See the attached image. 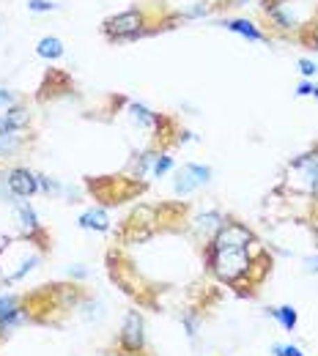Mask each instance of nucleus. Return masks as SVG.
<instances>
[{
  "instance_id": "28",
  "label": "nucleus",
  "mask_w": 318,
  "mask_h": 356,
  "mask_svg": "<svg viewBox=\"0 0 318 356\" xmlns=\"http://www.w3.org/2000/svg\"><path fill=\"white\" fill-rule=\"evenodd\" d=\"M283 356H305V354H302V348H296V346L288 343V346H283Z\"/></svg>"
},
{
  "instance_id": "14",
  "label": "nucleus",
  "mask_w": 318,
  "mask_h": 356,
  "mask_svg": "<svg viewBox=\"0 0 318 356\" xmlns=\"http://www.w3.org/2000/svg\"><path fill=\"white\" fill-rule=\"evenodd\" d=\"M264 11H267V17L272 19L280 31H291V28L296 25V22H294V17H288V14L283 11V6H280V3H264Z\"/></svg>"
},
{
  "instance_id": "12",
  "label": "nucleus",
  "mask_w": 318,
  "mask_h": 356,
  "mask_svg": "<svg viewBox=\"0 0 318 356\" xmlns=\"http://www.w3.org/2000/svg\"><path fill=\"white\" fill-rule=\"evenodd\" d=\"M267 315H272L274 321L285 329V332H294L296 329V323H299V312L294 310L291 305H283V307H269Z\"/></svg>"
},
{
  "instance_id": "6",
  "label": "nucleus",
  "mask_w": 318,
  "mask_h": 356,
  "mask_svg": "<svg viewBox=\"0 0 318 356\" xmlns=\"http://www.w3.org/2000/svg\"><path fill=\"white\" fill-rule=\"evenodd\" d=\"M6 184H8L11 197H33L39 192V173L28 168H11L6 173Z\"/></svg>"
},
{
  "instance_id": "15",
  "label": "nucleus",
  "mask_w": 318,
  "mask_h": 356,
  "mask_svg": "<svg viewBox=\"0 0 318 356\" xmlns=\"http://www.w3.org/2000/svg\"><path fill=\"white\" fill-rule=\"evenodd\" d=\"M36 52H39V58H45V60H58V58L63 55V42L55 39V36H45V39L36 44Z\"/></svg>"
},
{
  "instance_id": "2",
  "label": "nucleus",
  "mask_w": 318,
  "mask_h": 356,
  "mask_svg": "<svg viewBox=\"0 0 318 356\" xmlns=\"http://www.w3.org/2000/svg\"><path fill=\"white\" fill-rule=\"evenodd\" d=\"M118 356H143L148 348L145 340V321L137 310H129L124 315L121 332H118Z\"/></svg>"
},
{
  "instance_id": "18",
  "label": "nucleus",
  "mask_w": 318,
  "mask_h": 356,
  "mask_svg": "<svg viewBox=\"0 0 318 356\" xmlns=\"http://www.w3.org/2000/svg\"><path fill=\"white\" fill-rule=\"evenodd\" d=\"M170 168H173V156H168V154H159V156H157V162H154V170H151V173H154L157 178H162L165 173H168V170H170Z\"/></svg>"
},
{
  "instance_id": "10",
  "label": "nucleus",
  "mask_w": 318,
  "mask_h": 356,
  "mask_svg": "<svg viewBox=\"0 0 318 356\" xmlns=\"http://www.w3.org/2000/svg\"><path fill=\"white\" fill-rule=\"evenodd\" d=\"M77 225L83 230H96V233H107L110 230V220H107V211L104 209H88L86 214H80Z\"/></svg>"
},
{
  "instance_id": "23",
  "label": "nucleus",
  "mask_w": 318,
  "mask_h": 356,
  "mask_svg": "<svg viewBox=\"0 0 318 356\" xmlns=\"http://www.w3.org/2000/svg\"><path fill=\"white\" fill-rule=\"evenodd\" d=\"M182 323H184V329H186V337H195V334H198V318H195V315H184Z\"/></svg>"
},
{
  "instance_id": "3",
  "label": "nucleus",
  "mask_w": 318,
  "mask_h": 356,
  "mask_svg": "<svg viewBox=\"0 0 318 356\" xmlns=\"http://www.w3.org/2000/svg\"><path fill=\"white\" fill-rule=\"evenodd\" d=\"M288 184L318 197V145L288 165Z\"/></svg>"
},
{
  "instance_id": "11",
  "label": "nucleus",
  "mask_w": 318,
  "mask_h": 356,
  "mask_svg": "<svg viewBox=\"0 0 318 356\" xmlns=\"http://www.w3.org/2000/svg\"><path fill=\"white\" fill-rule=\"evenodd\" d=\"M129 118L135 121L140 129H148V132H151V129H159V124H162V118H159L157 113H151L148 107L135 104V102L129 104Z\"/></svg>"
},
{
  "instance_id": "32",
  "label": "nucleus",
  "mask_w": 318,
  "mask_h": 356,
  "mask_svg": "<svg viewBox=\"0 0 318 356\" xmlns=\"http://www.w3.org/2000/svg\"><path fill=\"white\" fill-rule=\"evenodd\" d=\"M313 99H318V88H316V90H313Z\"/></svg>"
},
{
  "instance_id": "13",
  "label": "nucleus",
  "mask_w": 318,
  "mask_h": 356,
  "mask_svg": "<svg viewBox=\"0 0 318 356\" xmlns=\"http://www.w3.org/2000/svg\"><path fill=\"white\" fill-rule=\"evenodd\" d=\"M22 129H0V156H11L22 145Z\"/></svg>"
},
{
  "instance_id": "26",
  "label": "nucleus",
  "mask_w": 318,
  "mask_h": 356,
  "mask_svg": "<svg viewBox=\"0 0 318 356\" xmlns=\"http://www.w3.org/2000/svg\"><path fill=\"white\" fill-rule=\"evenodd\" d=\"M69 277H72V280H86V277H88V268H86V266H72V268H69Z\"/></svg>"
},
{
  "instance_id": "21",
  "label": "nucleus",
  "mask_w": 318,
  "mask_h": 356,
  "mask_svg": "<svg viewBox=\"0 0 318 356\" xmlns=\"http://www.w3.org/2000/svg\"><path fill=\"white\" fill-rule=\"evenodd\" d=\"M299 72H302L305 80H313V77L318 74V63L308 60V58H302V60H299Z\"/></svg>"
},
{
  "instance_id": "17",
  "label": "nucleus",
  "mask_w": 318,
  "mask_h": 356,
  "mask_svg": "<svg viewBox=\"0 0 318 356\" xmlns=\"http://www.w3.org/2000/svg\"><path fill=\"white\" fill-rule=\"evenodd\" d=\"M80 310H83V318H86V321H102V318H104V305H102L99 299L80 305Z\"/></svg>"
},
{
  "instance_id": "31",
  "label": "nucleus",
  "mask_w": 318,
  "mask_h": 356,
  "mask_svg": "<svg viewBox=\"0 0 318 356\" xmlns=\"http://www.w3.org/2000/svg\"><path fill=\"white\" fill-rule=\"evenodd\" d=\"M272 356H283V346H280V343L272 346Z\"/></svg>"
},
{
  "instance_id": "27",
  "label": "nucleus",
  "mask_w": 318,
  "mask_h": 356,
  "mask_svg": "<svg viewBox=\"0 0 318 356\" xmlns=\"http://www.w3.org/2000/svg\"><path fill=\"white\" fill-rule=\"evenodd\" d=\"M14 104V96H11V90L0 88V107H11Z\"/></svg>"
},
{
  "instance_id": "24",
  "label": "nucleus",
  "mask_w": 318,
  "mask_h": 356,
  "mask_svg": "<svg viewBox=\"0 0 318 356\" xmlns=\"http://www.w3.org/2000/svg\"><path fill=\"white\" fill-rule=\"evenodd\" d=\"M17 305H19L17 296H0V315H6L8 310H14Z\"/></svg>"
},
{
  "instance_id": "22",
  "label": "nucleus",
  "mask_w": 318,
  "mask_h": 356,
  "mask_svg": "<svg viewBox=\"0 0 318 356\" xmlns=\"http://www.w3.org/2000/svg\"><path fill=\"white\" fill-rule=\"evenodd\" d=\"M39 189H45V192H49V195H61L63 186H61L58 181H52V178H47L39 173Z\"/></svg>"
},
{
  "instance_id": "7",
  "label": "nucleus",
  "mask_w": 318,
  "mask_h": 356,
  "mask_svg": "<svg viewBox=\"0 0 318 356\" xmlns=\"http://www.w3.org/2000/svg\"><path fill=\"white\" fill-rule=\"evenodd\" d=\"M14 211H17V220H19V227L25 230V238H31V241H36V238H45V227L39 222V217H36V211H33V206L28 203V200H22V203H17L14 206Z\"/></svg>"
},
{
  "instance_id": "16",
  "label": "nucleus",
  "mask_w": 318,
  "mask_h": 356,
  "mask_svg": "<svg viewBox=\"0 0 318 356\" xmlns=\"http://www.w3.org/2000/svg\"><path fill=\"white\" fill-rule=\"evenodd\" d=\"M195 222H198L195 227H198L200 233H212V236H214V233L225 225V217H223L220 211H206V214H200Z\"/></svg>"
},
{
  "instance_id": "5",
  "label": "nucleus",
  "mask_w": 318,
  "mask_h": 356,
  "mask_svg": "<svg viewBox=\"0 0 318 356\" xmlns=\"http://www.w3.org/2000/svg\"><path fill=\"white\" fill-rule=\"evenodd\" d=\"M212 181V168L209 165H195V162H186L182 170H179V176L173 181V192L176 195H192L198 186H203V184H209Z\"/></svg>"
},
{
  "instance_id": "20",
  "label": "nucleus",
  "mask_w": 318,
  "mask_h": 356,
  "mask_svg": "<svg viewBox=\"0 0 318 356\" xmlns=\"http://www.w3.org/2000/svg\"><path fill=\"white\" fill-rule=\"evenodd\" d=\"M206 14H209V6H206V3L189 6V8H184V11H182L184 19H198V17H206Z\"/></svg>"
},
{
  "instance_id": "25",
  "label": "nucleus",
  "mask_w": 318,
  "mask_h": 356,
  "mask_svg": "<svg viewBox=\"0 0 318 356\" xmlns=\"http://www.w3.org/2000/svg\"><path fill=\"white\" fill-rule=\"evenodd\" d=\"M313 90H316V86L310 80H305V83L296 86V96H313Z\"/></svg>"
},
{
  "instance_id": "4",
  "label": "nucleus",
  "mask_w": 318,
  "mask_h": 356,
  "mask_svg": "<svg viewBox=\"0 0 318 356\" xmlns=\"http://www.w3.org/2000/svg\"><path fill=\"white\" fill-rule=\"evenodd\" d=\"M255 244V236L247 225L239 222H225L206 244V250L212 252H223V250H250Z\"/></svg>"
},
{
  "instance_id": "8",
  "label": "nucleus",
  "mask_w": 318,
  "mask_h": 356,
  "mask_svg": "<svg viewBox=\"0 0 318 356\" xmlns=\"http://www.w3.org/2000/svg\"><path fill=\"white\" fill-rule=\"evenodd\" d=\"M220 25L228 28L230 33L244 36L247 42H267V36H264V33L258 31V25H255V22H250V19H223Z\"/></svg>"
},
{
  "instance_id": "9",
  "label": "nucleus",
  "mask_w": 318,
  "mask_h": 356,
  "mask_svg": "<svg viewBox=\"0 0 318 356\" xmlns=\"http://www.w3.org/2000/svg\"><path fill=\"white\" fill-rule=\"evenodd\" d=\"M31 124V113L19 104L6 107V113L0 115V129H25Z\"/></svg>"
},
{
  "instance_id": "29",
  "label": "nucleus",
  "mask_w": 318,
  "mask_h": 356,
  "mask_svg": "<svg viewBox=\"0 0 318 356\" xmlns=\"http://www.w3.org/2000/svg\"><path fill=\"white\" fill-rule=\"evenodd\" d=\"M308 268H310L313 274H318V258H310V261H308Z\"/></svg>"
},
{
  "instance_id": "1",
  "label": "nucleus",
  "mask_w": 318,
  "mask_h": 356,
  "mask_svg": "<svg viewBox=\"0 0 318 356\" xmlns=\"http://www.w3.org/2000/svg\"><path fill=\"white\" fill-rule=\"evenodd\" d=\"M102 31L110 42H132L148 33V14L145 8H127L121 14H113L102 22Z\"/></svg>"
},
{
  "instance_id": "30",
  "label": "nucleus",
  "mask_w": 318,
  "mask_h": 356,
  "mask_svg": "<svg viewBox=\"0 0 318 356\" xmlns=\"http://www.w3.org/2000/svg\"><path fill=\"white\" fill-rule=\"evenodd\" d=\"M310 44H313V49H318V28L313 31V36H310Z\"/></svg>"
},
{
  "instance_id": "19",
  "label": "nucleus",
  "mask_w": 318,
  "mask_h": 356,
  "mask_svg": "<svg viewBox=\"0 0 318 356\" xmlns=\"http://www.w3.org/2000/svg\"><path fill=\"white\" fill-rule=\"evenodd\" d=\"M55 8H58V3H52V0H28V11H36V14H47Z\"/></svg>"
}]
</instances>
